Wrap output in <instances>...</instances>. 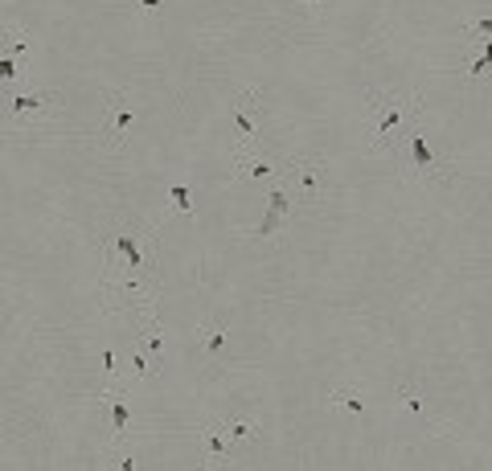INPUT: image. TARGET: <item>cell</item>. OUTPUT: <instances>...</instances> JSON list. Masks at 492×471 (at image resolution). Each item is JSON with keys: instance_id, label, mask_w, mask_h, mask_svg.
<instances>
[{"instance_id": "cell-1", "label": "cell", "mask_w": 492, "mask_h": 471, "mask_svg": "<svg viewBox=\"0 0 492 471\" xmlns=\"http://www.w3.org/2000/svg\"><path fill=\"white\" fill-rule=\"evenodd\" d=\"M377 107V119H374V144L394 152L398 135L406 128V111H414V98H390V95H369Z\"/></svg>"}, {"instance_id": "cell-2", "label": "cell", "mask_w": 492, "mask_h": 471, "mask_svg": "<svg viewBox=\"0 0 492 471\" xmlns=\"http://www.w3.org/2000/svg\"><path fill=\"white\" fill-rule=\"evenodd\" d=\"M402 135H406V144H410V168H414L419 177H435V172H439V160H435V152L426 147V131H419L414 123H406Z\"/></svg>"}, {"instance_id": "cell-3", "label": "cell", "mask_w": 492, "mask_h": 471, "mask_svg": "<svg viewBox=\"0 0 492 471\" xmlns=\"http://www.w3.org/2000/svg\"><path fill=\"white\" fill-rule=\"evenodd\" d=\"M283 172H287V180H292V185H299V193H304V197H316V193H320V164L292 160V164H283Z\"/></svg>"}, {"instance_id": "cell-4", "label": "cell", "mask_w": 492, "mask_h": 471, "mask_svg": "<svg viewBox=\"0 0 492 471\" xmlns=\"http://www.w3.org/2000/svg\"><path fill=\"white\" fill-rule=\"evenodd\" d=\"M111 246H115V254L123 259L128 271H140V266H144V250H140V234H135V229H119L111 238Z\"/></svg>"}, {"instance_id": "cell-5", "label": "cell", "mask_w": 492, "mask_h": 471, "mask_svg": "<svg viewBox=\"0 0 492 471\" xmlns=\"http://www.w3.org/2000/svg\"><path fill=\"white\" fill-rule=\"evenodd\" d=\"M201 435H205V455L210 463H226L230 459V435H226V423H205L201 426Z\"/></svg>"}, {"instance_id": "cell-6", "label": "cell", "mask_w": 492, "mask_h": 471, "mask_svg": "<svg viewBox=\"0 0 492 471\" xmlns=\"http://www.w3.org/2000/svg\"><path fill=\"white\" fill-rule=\"evenodd\" d=\"M250 107H255V95H250V90H246V95H238V103L230 107V119H234V128H238V135H242V140H255V135H259V123H255Z\"/></svg>"}, {"instance_id": "cell-7", "label": "cell", "mask_w": 492, "mask_h": 471, "mask_svg": "<svg viewBox=\"0 0 492 471\" xmlns=\"http://www.w3.org/2000/svg\"><path fill=\"white\" fill-rule=\"evenodd\" d=\"M53 98H58V90H25V95L9 98V111L13 115H33V111H41V107H49Z\"/></svg>"}, {"instance_id": "cell-8", "label": "cell", "mask_w": 492, "mask_h": 471, "mask_svg": "<svg viewBox=\"0 0 492 471\" xmlns=\"http://www.w3.org/2000/svg\"><path fill=\"white\" fill-rule=\"evenodd\" d=\"M234 172H238V177L267 180V177H275V172H279V164H275V160H267V156H238Z\"/></svg>"}, {"instance_id": "cell-9", "label": "cell", "mask_w": 492, "mask_h": 471, "mask_svg": "<svg viewBox=\"0 0 492 471\" xmlns=\"http://www.w3.org/2000/svg\"><path fill=\"white\" fill-rule=\"evenodd\" d=\"M111 107H115V119H111V140L119 144L123 135H128L131 128V119H135V111H131V103L123 95H111Z\"/></svg>"}, {"instance_id": "cell-10", "label": "cell", "mask_w": 492, "mask_h": 471, "mask_svg": "<svg viewBox=\"0 0 492 471\" xmlns=\"http://www.w3.org/2000/svg\"><path fill=\"white\" fill-rule=\"evenodd\" d=\"M103 393L111 398V426H115V435H123V430H128V423H131L128 398H119V393H111V390H103Z\"/></svg>"}, {"instance_id": "cell-11", "label": "cell", "mask_w": 492, "mask_h": 471, "mask_svg": "<svg viewBox=\"0 0 492 471\" xmlns=\"http://www.w3.org/2000/svg\"><path fill=\"white\" fill-rule=\"evenodd\" d=\"M328 402H332V406H344L349 414H361V410H365V398H361L357 390H349V385L332 390V393H328Z\"/></svg>"}, {"instance_id": "cell-12", "label": "cell", "mask_w": 492, "mask_h": 471, "mask_svg": "<svg viewBox=\"0 0 492 471\" xmlns=\"http://www.w3.org/2000/svg\"><path fill=\"white\" fill-rule=\"evenodd\" d=\"M283 217H287V213H279L275 205H267V213H262V222L255 229H250V234H255V238H271V234H275L279 229V222H283Z\"/></svg>"}, {"instance_id": "cell-13", "label": "cell", "mask_w": 492, "mask_h": 471, "mask_svg": "<svg viewBox=\"0 0 492 471\" xmlns=\"http://www.w3.org/2000/svg\"><path fill=\"white\" fill-rule=\"evenodd\" d=\"M226 336H230V328L210 324V336H205V353H210V357H217V353H222V344H226Z\"/></svg>"}, {"instance_id": "cell-14", "label": "cell", "mask_w": 492, "mask_h": 471, "mask_svg": "<svg viewBox=\"0 0 492 471\" xmlns=\"http://www.w3.org/2000/svg\"><path fill=\"white\" fill-rule=\"evenodd\" d=\"M4 37H9V49H4V53H13V58H21L25 49H33V37H21V29H16V25L4 33Z\"/></svg>"}, {"instance_id": "cell-15", "label": "cell", "mask_w": 492, "mask_h": 471, "mask_svg": "<svg viewBox=\"0 0 492 471\" xmlns=\"http://www.w3.org/2000/svg\"><path fill=\"white\" fill-rule=\"evenodd\" d=\"M168 197H173V205H177L180 213H193V193H189L185 185H173V189H168Z\"/></svg>"}, {"instance_id": "cell-16", "label": "cell", "mask_w": 492, "mask_h": 471, "mask_svg": "<svg viewBox=\"0 0 492 471\" xmlns=\"http://www.w3.org/2000/svg\"><path fill=\"white\" fill-rule=\"evenodd\" d=\"M226 435H230V439H250V435H255V423L234 418V423H226Z\"/></svg>"}, {"instance_id": "cell-17", "label": "cell", "mask_w": 492, "mask_h": 471, "mask_svg": "<svg viewBox=\"0 0 492 471\" xmlns=\"http://www.w3.org/2000/svg\"><path fill=\"white\" fill-rule=\"evenodd\" d=\"M492 70V37L484 41V53L476 58V66H472V78H480V74H488Z\"/></svg>"}, {"instance_id": "cell-18", "label": "cell", "mask_w": 492, "mask_h": 471, "mask_svg": "<svg viewBox=\"0 0 492 471\" xmlns=\"http://www.w3.org/2000/svg\"><path fill=\"white\" fill-rule=\"evenodd\" d=\"M16 74H21V62H16L13 53H4V58H0V78H4V82H13Z\"/></svg>"}, {"instance_id": "cell-19", "label": "cell", "mask_w": 492, "mask_h": 471, "mask_svg": "<svg viewBox=\"0 0 492 471\" xmlns=\"http://www.w3.org/2000/svg\"><path fill=\"white\" fill-rule=\"evenodd\" d=\"M398 398H402V406H406V410H414V414H426V406L414 398V390H410V385H402V390H398Z\"/></svg>"}, {"instance_id": "cell-20", "label": "cell", "mask_w": 492, "mask_h": 471, "mask_svg": "<svg viewBox=\"0 0 492 471\" xmlns=\"http://www.w3.org/2000/svg\"><path fill=\"white\" fill-rule=\"evenodd\" d=\"M148 353H152V357H160L164 353V336L160 332H148Z\"/></svg>"}, {"instance_id": "cell-21", "label": "cell", "mask_w": 492, "mask_h": 471, "mask_svg": "<svg viewBox=\"0 0 492 471\" xmlns=\"http://www.w3.org/2000/svg\"><path fill=\"white\" fill-rule=\"evenodd\" d=\"M472 29H476V37H484V41H488V37H492V16H480Z\"/></svg>"}, {"instance_id": "cell-22", "label": "cell", "mask_w": 492, "mask_h": 471, "mask_svg": "<svg viewBox=\"0 0 492 471\" xmlns=\"http://www.w3.org/2000/svg\"><path fill=\"white\" fill-rule=\"evenodd\" d=\"M103 365H107V373H115V369H119V361H115L111 348H103Z\"/></svg>"}, {"instance_id": "cell-23", "label": "cell", "mask_w": 492, "mask_h": 471, "mask_svg": "<svg viewBox=\"0 0 492 471\" xmlns=\"http://www.w3.org/2000/svg\"><path fill=\"white\" fill-rule=\"evenodd\" d=\"M131 369H135L140 377H148V357H131Z\"/></svg>"}, {"instance_id": "cell-24", "label": "cell", "mask_w": 492, "mask_h": 471, "mask_svg": "<svg viewBox=\"0 0 492 471\" xmlns=\"http://www.w3.org/2000/svg\"><path fill=\"white\" fill-rule=\"evenodd\" d=\"M135 4H140V9H160L164 0H135Z\"/></svg>"}, {"instance_id": "cell-25", "label": "cell", "mask_w": 492, "mask_h": 471, "mask_svg": "<svg viewBox=\"0 0 492 471\" xmlns=\"http://www.w3.org/2000/svg\"><path fill=\"white\" fill-rule=\"evenodd\" d=\"M304 4H316V0H304Z\"/></svg>"}]
</instances>
